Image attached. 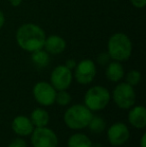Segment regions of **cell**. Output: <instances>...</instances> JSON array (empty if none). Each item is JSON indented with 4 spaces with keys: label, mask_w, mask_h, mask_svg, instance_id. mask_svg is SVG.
Returning a JSON list of instances; mask_svg holds the SVG:
<instances>
[{
    "label": "cell",
    "mask_w": 146,
    "mask_h": 147,
    "mask_svg": "<svg viewBox=\"0 0 146 147\" xmlns=\"http://www.w3.org/2000/svg\"><path fill=\"white\" fill-rule=\"evenodd\" d=\"M16 42L18 46L26 52H34L43 49L46 38L44 30L34 23H24L16 31Z\"/></svg>",
    "instance_id": "cell-1"
},
{
    "label": "cell",
    "mask_w": 146,
    "mask_h": 147,
    "mask_svg": "<svg viewBox=\"0 0 146 147\" xmlns=\"http://www.w3.org/2000/svg\"><path fill=\"white\" fill-rule=\"evenodd\" d=\"M132 42L125 33L117 32L110 36L107 42V52L111 59L123 62L130 58L132 54Z\"/></svg>",
    "instance_id": "cell-2"
},
{
    "label": "cell",
    "mask_w": 146,
    "mask_h": 147,
    "mask_svg": "<svg viewBox=\"0 0 146 147\" xmlns=\"http://www.w3.org/2000/svg\"><path fill=\"white\" fill-rule=\"evenodd\" d=\"M92 116V111L84 104H74L66 109L63 115V120L68 128L80 130L87 127Z\"/></svg>",
    "instance_id": "cell-3"
},
{
    "label": "cell",
    "mask_w": 146,
    "mask_h": 147,
    "mask_svg": "<svg viewBox=\"0 0 146 147\" xmlns=\"http://www.w3.org/2000/svg\"><path fill=\"white\" fill-rule=\"evenodd\" d=\"M111 94L106 87L101 85L92 86L84 95V105L91 111H101L109 104Z\"/></svg>",
    "instance_id": "cell-4"
},
{
    "label": "cell",
    "mask_w": 146,
    "mask_h": 147,
    "mask_svg": "<svg viewBox=\"0 0 146 147\" xmlns=\"http://www.w3.org/2000/svg\"><path fill=\"white\" fill-rule=\"evenodd\" d=\"M112 99L120 109H130L136 100L134 87L126 82L118 83L112 91Z\"/></svg>",
    "instance_id": "cell-5"
},
{
    "label": "cell",
    "mask_w": 146,
    "mask_h": 147,
    "mask_svg": "<svg viewBox=\"0 0 146 147\" xmlns=\"http://www.w3.org/2000/svg\"><path fill=\"white\" fill-rule=\"evenodd\" d=\"M30 141L33 147H57L58 136L47 126L36 127L30 134Z\"/></svg>",
    "instance_id": "cell-6"
},
{
    "label": "cell",
    "mask_w": 146,
    "mask_h": 147,
    "mask_svg": "<svg viewBox=\"0 0 146 147\" xmlns=\"http://www.w3.org/2000/svg\"><path fill=\"white\" fill-rule=\"evenodd\" d=\"M56 89L46 81H39L34 85L32 93L37 103L42 106H50L55 103Z\"/></svg>",
    "instance_id": "cell-7"
},
{
    "label": "cell",
    "mask_w": 146,
    "mask_h": 147,
    "mask_svg": "<svg viewBox=\"0 0 146 147\" xmlns=\"http://www.w3.org/2000/svg\"><path fill=\"white\" fill-rule=\"evenodd\" d=\"M96 64L90 59H83L76 64L74 68V78L79 84L87 85L96 76Z\"/></svg>",
    "instance_id": "cell-8"
},
{
    "label": "cell",
    "mask_w": 146,
    "mask_h": 147,
    "mask_svg": "<svg viewBox=\"0 0 146 147\" xmlns=\"http://www.w3.org/2000/svg\"><path fill=\"white\" fill-rule=\"evenodd\" d=\"M73 80L72 70L65 65H58L52 70L50 75V83L56 91L67 90L70 87Z\"/></svg>",
    "instance_id": "cell-9"
},
{
    "label": "cell",
    "mask_w": 146,
    "mask_h": 147,
    "mask_svg": "<svg viewBox=\"0 0 146 147\" xmlns=\"http://www.w3.org/2000/svg\"><path fill=\"white\" fill-rule=\"evenodd\" d=\"M107 138L111 145L121 146L125 144L130 138V131L126 124L122 122H116L108 128Z\"/></svg>",
    "instance_id": "cell-10"
},
{
    "label": "cell",
    "mask_w": 146,
    "mask_h": 147,
    "mask_svg": "<svg viewBox=\"0 0 146 147\" xmlns=\"http://www.w3.org/2000/svg\"><path fill=\"white\" fill-rule=\"evenodd\" d=\"M11 128L15 134L24 137V136H30V134L34 130V125L32 124L29 117L25 115H18L12 120Z\"/></svg>",
    "instance_id": "cell-11"
},
{
    "label": "cell",
    "mask_w": 146,
    "mask_h": 147,
    "mask_svg": "<svg viewBox=\"0 0 146 147\" xmlns=\"http://www.w3.org/2000/svg\"><path fill=\"white\" fill-rule=\"evenodd\" d=\"M128 122L137 129H143L146 126V109L143 105L132 106L128 112Z\"/></svg>",
    "instance_id": "cell-12"
},
{
    "label": "cell",
    "mask_w": 146,
    "mask_h": 147,
    "mask_svg": "<svg viewBox=\"0 0 146 147\" xmlns=\"http://www.w3.org/2000/svg\"><path fill=\"white\" fill-rule=\"evenodd\" d=\"M43 48L51 55L60 54L66 49V41L59 35H50L45 38Z\"/></svg>",
    "instance_id": "cell-13"
},
{
    "label": "cell",
    "mask_w": 146,
    "mask_h": 147,
    "mask_svg": "<svg viewBox=\"0 0 146 147\" xmlns=\"http://www.w3.org/2000/svg\"><path fill=\"white\" fill-rule=\"evenodd\" d=\"M105 76L111 82H119L124 77V68L121 62L119 61H110L106 66Z\"/></svg>",
    "instance_id": "cell-14"
},
{
    "label": "cell",
    "mask_w": 146,
    "mask_h": 147,
    "mask_svg": "<svg viewBox=\"0 0 146 147\" xmlns=\"http://www.w3.org/2000/svg\"><path fill=\"white\" fill-rule=\"evenodd\" d=\"M30 120L35 127H44L47 126L50 121L49 113L43 108H36L30 114Z\"/></svg>",
    "instance_id": "cell-15"
},
{
    "label": "cell",
    "mask_w": 146,
    "mask_h": 147,
    "mask_svg": "<svg viewBox=\"0 0 146 147\" xmlns=\"http://www.w3.org/2000/svg\"><path fill=\"white\" fill-rule=\"evenodd\" d=\"M67 147H92V141L86 134L74 133L68 138Z\"/></svg>",
    "instance_id": "cell-16"
},
{
    "label": "cell",
    "mask_w": 146,
    "mask_h": 147,
    "mask_svg": "<svg viewBox=\"0 0 146 147\" xmlns=\"http://www.w3.org/2000/svg\"><path fill=\"white\" fill-rule=\"evenodd\" d=\"M31 60L33 64L39 68H45L50 62L49 53L42 49H39L31 53Z\"/></svg>",
    "instance_id": "cell-17"
},
{
    "label": "cell",
    "mask_w": 146,
    "mask_h": 147,
    "mask_svg": "<svg viewBox=\"0 0 146 147\" xmlns=\"http://www.w3.org/2000/svg\"><path fill=\"white\" fill-rule=\"evenodd\" d=\"M91 132L95 134H100L106 129V122L105 120L100 116H92L89 124L87 126Z\"/></svg>",
    "instance_id": "cell-18"
},
{
    "label": "cell",
    "mask_w": 146,
    "mask_h": 147,
    "mask_svg": "<svg viewBox=\"0 0 146 147\" xmlns=\"http://www.w3.org/2000/svg\"><path fill=\"white\" fill-rule=\"evenodd\" d=\"M125 79H126V83H128L131 86H136L140 83L141 81V73L138 70H130V71L127 72L126 76H125Z\"/></svg>",
    "instance_id": "cell-19"
},
{
    "label": "cell",
    "mask_w": 146,
    "mask_h": 147,
    "mask_svg": "<svg viewBox=\"0 0 146 147\" xmlns=\"http://www.w3.org/2000/svg\"><path fill=\"white\" fill-rule=\"evenodd\" d=\"M71 95L66 90H59L56 92L55 97V103H57L60 106H66L71 102Z\"/></svg>",
    "instance_id": "cell-20"
},
{
    "label": "cell",
    "mask_w": 146,
    "mask_h": 147,
    "mask_svg": "<svg viewBox=\"0 0 146 147\" xmlns=\"http://www.w3.org/2000/svg\"><path fill=\"white\" fill-rule=\"evenodd\" d=\"M110 60H111V57H110V55L108 54V52H101L96 57L97 63L101 66H106L110 62Z\"/></svg>",
    "instance_id": "cell-21"
},
{
    "label": "cell",
    "mask_w": 146,
    "mask_h": 147,
    "mask_svg": "<svg viewBox=\"0 0 146 147\" xmlns=\"http://www.w3.org/2000/svg\"><path fill=\"white\" fill-rule=\"evenodd\" d=\"M8 147H27V143L23 138L17 137L10 142Z\"/></svg>",
    "instance_id": "cell-22"
},
{
    "label": "cell",
    "mask_w": 146,
    "mask_h": 147,
    "mask_svg": "<svg viewBox=\"0 0 146 147\" xmlns=\"http://www.w3.org/2000/svg\"><path fill=\"white\" fill-rule=\"evenodd\" d=\"M130 2L135 8L138 9H141L146 5V0H130Z\"/></svg>",
    "instance_id": "cell-23"
},
{
    "label": "cell",
    "mask_w": 146,
    "mask_h": 147,
    "mask_svg": "<svg viewBox=\"0 0 146 147\" xmlns=\"http://www.w3.org/2000/svg\"><path fill=\"white\" fill-rule=\"evenodd\" d=\"M76 61L74 59L72 58H70V59H68V60H66V62H65V64L64 65L66 66L68 69H70V70H73L74 68H75V66H76Z\"/></svg>",
    "instance_id": "cell-24"
},
{
    "label": "cell",
    "mask_w": 146,
    "mask_h": 147,
    "mask_svg": "<svg viewBox=\"0 0 146 147\" xmlns=\"http://www.w3.org/2000/svg\"><path fill=\"white\" fill-rule=\"evenodd\" d=\"M5 24V15H4L3 12L0 10V29L4 26Z\"/></svg>",
    "instance_id": "cell-25"
},
{
    "label": "cell",
    "mask_w": 146,
    "mask_h": 147,
    "mask_svg": "<svg viewBox=\"0 0 146 147\" xmlns=\"http://www.w3.org/2000/svg\"><path fill=\"white\" fill-rule=\"evenodd\" d=\"M139 146H140V147H146V134L145 133L141 136L140 142H139Z\"/></svg>",
    "instance_id": "cell-26"
},
{
    "label": "cell",
    "mask_w": 146,
    "mask_h": 147,
    "mask_svg": "<svg viewBox=\"0 0 146 147\" xmlns=\"http://www.w3.org/2000/svg\"><path fill=\"white\" fill-rule=\"evenodd\" d=\"M9 3L13 7H17V6H19L22 3V0H9Z\"/></svg>",
    "instance_id": "cell-27"
},
{
    "label": "cell",
    "mask_w": 146,
    "mask_h": 147,
    "mask_svg": "<svg viewBox=\"0 0 146 147\" xmlns=\"http://www.w3.org/2000/svg\"><path fill=\"white\" fill-rule=\"evenodd\" d=\"M112 1H116V0H112Z\"/></svg>",
    "instance_id": "cell-28"
}]
</instances>
